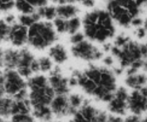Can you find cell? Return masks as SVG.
Listing matches in <instances>:
<instances>
[{"label":"cell","instance_id":"obj_10","mask_svg":"<svg viewBox=\"0 0 147 122\" xmlns=\"http://www.w3.org/2000/svg\"><path fill=\"white\" fill-rule=\"evenodd\" d=\"M20 49L8 48L4 51V54L0 59V69H17L20 60Z\"/></svg>","mask_w":147,"mask_h":122},{"label":"cell","instance_id":"obj_2","mask_svg":"<svg viewBox=\"0 0 147 122\" xmlns=\"http://www.w3.org/2000/svg\"><path fill=\"white\" fill-rule=\"evenodd\" d=\"M71 53L75 58L90 62L98 61L103 58V51L88 39L76 45H72Z\"/></svg>","mask_w":147,"mask_h":122},{"label":"cell","instance_id":"obj_16","mask_svg":"<svg viewBox=\"0 0 147 122\" xmlns=\"http://www.w3.org/2000/svg\"><path fill=\"white\" fill-rule=\"evenodd\" d=\"M70 108V117H73L80 109L84 104L86 99L80 94L77 93H72L67 95Z\"/></svg>","mask_w":147,"mask_h":122},{"label":"cell","instance_id":"obj_17","mask_svg":"<svg viewBox=\"0 0 147 122\" xmlns=\"http://www.w3.org/2000/svg\"><path fill=\"white\" fill-rule=\"evenodd\" d=\"M32 114L35 119L42 122H51L53 114L50 107H36L32 109Z\"/></svg>","mask_w":147,"mask_h":122},{"label":"cell","instance_id":"obj_38","mask_svg":"<svg viewBox=\"0 0 147 122\" xmlns=\"http://www.w3.org/2000/svg\"><path fill=\"white\" fill-rule=\"evenodd\" d=\"M135 34H136L138 39H144L147 35V31L143 27H142L136 29V31H135Z\"/></svg>","mask_w":147,"mask_h":122},{"label":"cell","instance_id":"obj_47","mask_svg":"<svg viewBox=\"0 0 147 122\" xmlns=\"http://www.w3.org/2000/svg\"><path fill=\"white\" fill-rule=\"evenodd\" d=\"M4 50L1 47H0V59H1V58H2L3 54H4Z\"/></svg>","mask_w":147,"mask_h":122},{"label":"cell","instance_id":"obj_31","mask_svg":"<svg viewBox=\"0 0 147 122\" xmlns=\"http://www.w3.org/2000/svg\"><path fill=\"white\" fill-rule=\"evenodd\" d=\"M15 7V1H0V12H8Z\"/></svg>","mask_w":147,"mask_h":122},{"label":"cell","instance_id":"obj_25","mask_svg":"<svg viewBox=\"0 0 147 122\" xmlns=\"http://www.w3.org/2000/svg\"><path fill=\"white\" fill-rule=\"evenodd\" d=\"M83 25L82 19L78 17L70 19L67 20V34L73 35L78 32L79 29Z\"/></svg>","mask_w":147,"mask_h":122},{"label":"cell","instance_id":"obj_27","mask_svg":"<svg viewBox=\"0 0 147 122\" xmlns=\"http://www.w3.org/2000/svg\"><path fill=\"white\" fill-rule=\"evenodd\" d=\"M39 66H40V72L50 73L54 68L53 61L49 57H41L38 59Z\"/></svg>","mask_w":147,"mask_h":122},{"label":"cell","instance_id":"obj_23","mask_svg":"<svg viewBox=\"0 0 147 122\" xmlns=\"http://www.w3.org/2000/svg\"><path fill=\"white\" fill-rule=\"evenodd\" d=\"M83 71L88 78L94 81L98 86L100 84L102 76V67H96L93 64H90Z\"/></svg>","mask_w":147,"mask_h":122},{"label":"cell","instance_id":"obj_7","mask_svg":"<svg viewBox=\"0 0 147 122\" xmlns=\"http://www.w3.org/2000/svg\"><path fill=\"white\" fill-rule=\"evenodd\" d=\"M129 110L132 114L141 116L147 111V97H144L139 90H134L129 94Z\"/></svg>","mask_w":147,"mask_h":122},{"label":"cell","instance_id":"obj_19","mask_svg":"<svg viewBox=\"0 0 147 122\" xmlns=\"http://www.w3.org/2000/svg\"><path fill=\"white\" fill-rule=\"evenodd\" d=\"M36 11L41 19H44L45 21H53L57 15V7L55 4L47 5L45 7L36 9Z\"/></svg>","mask_w":147,"mask_h":122},{"label":"cell","instance_id":"obj_40","mask_svg":"<svg viewBox=\"0 0 147 122\" xmlns=\"http://www.w3.org/2000/svg\"><path fill=\"white\" fill-rule=\"evenodd\" d=\"M144 60L142 59H139V60H136L134 62H133L131 64V65L129 67H131V68L134 69L136 70H139V69L142 68L144 65Z\"/></svg>","mask_w":147,"mask_h":122},{"label":"cell","instance_id":"obj_11","mask_svg":"<svg viewBox=\"0 0 147 122\" xmlns=\"http://www.w3.org/2000/svg\"><path fill=\"white\" fill-rule=\"evenodd\" d=\"M49 57L57 66L65 64L68 60V53L64 45L56 44L52 46L49 49Z\"/></svg>","mask_w":147,"mask_h":122},{"label":"cell","instance_id":"obj_5","mask_svg":"<svg viewBox=\"0 0 147 122\" xmlns=\"http://www.w3.org/2000/svg\"><path fill=\"white\" fill-rule=\"evenodd\" d=\"M106 10L109 11L113 21L123 28L131 26L133 17L127 9L120 3V1H109L106 4Z\"/></svg>","mask_w":147,"mask_h":122},{"label":"cell","instance_id":"obj_1","mask_svg":"<svg viewBox=\"0 0 147 122\" xmlns=\"http://www.w3.org/2000/svg\"><path fill=\"white\" fill-rule=\"evenodd\" d=\"M57 33L51 21H40L29 28L27 44L39 51L53 46L57 41Z\"/></svg>","mask_w":147,"mask_h":122},{"label":"cell","instance_id":"obj_33","mask_svg":"<svg viewBox=\"0 0 147 122\" xmlns=\"http://www.w3.org/2000/svg\"><path fill=\"white\" fill-rule=\"evenodd\" d=\"M102 61H103L105 67H107V68L112 67L114 64V59H113V56L111 55L106 56V57L102 59Z\"/></svg>","mask_w":147,"mask_h":122},{"label":"cell","instance_id":"obj_43","mask_svg":"<svg viewBox=\"0 0 147 122\" xmlns=\"http://www.w3.org/2000/svg\"><path fill=\"white\" fill-rule=\"evenodd\" d=\"M113 73H114V74L116 75V76L121 75V74H123V73L125 71V69H124L121 68V67H115V68H113Z\"/></svg>","mask_w":147,"mask_h":122},{"label":"cell","instance_id":"obj_21","mask_svg":"<svg viewBox=\"0 0 147 122\" xmlns=\"http://www.w3.org/2000/svg\"><path fill=\"white\" fill-rule=\"evenodd\" d=\"M120 3L129 11L130 14L133 18L139 17L141 13V9L144 1H120Z\"/></svg>","mask_w":147,"mask_h":122},{"label":"cell","instance_id":"obj_28","mask_svg":"<svg viewBox=\"0 0 147 122\" xmlns=\"http://www.w3.org/2000/svg\"><path fill=\"white\" fill-rule=\"evenodd\" d=\"M53 26L57 34H67V20L57 17L53 20Z\"/></svg>","mask_w":147,"mask_h":122},{"label":"cell","instance_id":"obj_13","mask_svg":"<svg viewBox=\"0 0 147 122\" xmlns=\"http://www.w3.org/2000/svg\"><path fill=\"white\" fill-rule=\"evenodd\" d=\"M75 2L76 1H70L67 4L56 5L57 17L67 20L78 17L80 9L75 4Z\"/></svg>","mask_w":147,"mask_h":122},{"label":"cell","instance_id":"obj_22","mask_svg":"<svg viewBox=\"0 0 147 122\" xmlns=\"http://www.w3.org/2000/svg\"><path fill=\"white\" fill-rule=\"evenodd\" d=\"M41 21V18L37 14V11H34L32 14H20L17 18V22L21 25L30 28V27L34 24L35 23Z\"/></svg>","mask_w":147,"mask_h":122},{"label":"cell","instance_id":"obj_6","mask_svg":"<svg viewBox=\"0 0 147 122\" xmlns=\"http://www.w3.org/2000/svg\"><path fill=\"white\" fill-rule=\"evenodd\" d=\"M48 77L49 84L54 90L56 95H68L70 87L68 78L62 74V70L59 66L54 67Z\"/></svg>","mask_w":147,"mask_h":122},{"label":"cell","instance_id":"obj_30","mask_svg":"<svg viewBox=\"0 0 147 122\" xmlns=\"http://www.w3.org/2000/svg\"><path fill=\"white\" fill-rule=\"evenodd\" d=\"M131 41V39L127 35L124 34H121L116 37L114 39V44L113 45L116 47L121 48L128 44Z\"/></svg>","mask_w":147,"mask_h":122},{"label":"cell","instance_id":"obj_37","mask_svg":"<svg viewBox=\"0 0 147 122\" xmlns=\"http://www.w3.org/2000/svg\"><path fill=\"white\" fill-rule=\"evenodd\" d=\"M142 119L141 116L131 114L123 119V122H142Z\"/></svg>","mask_w":147,"mask_h":122},{"label":"cell","instance_id":"obj_18","mask_svg":"<svg viewBox=\"0 0 147 122\" xmlns=\"http://www.w3.org/2000/svg\"><path fill=\"white\" fill-rule=\"evenodd\" d=\"M98 111V109L95 107L87 99H86L84 104H83V106L78 110L80 114L89 122H93Z\"/></svg>","mask_w":147,"mask_h":122},{"label":"cell","instance_id":"obj_29","mask_svg":"<svg viewBox=\"0 0 147 122\" xmlns=\"http://www.w3.org/2000/svg\"><path fill=\"white\" fill-rule=\"evenodd\" d=\"M35 120L32 114H17L11 117L9 122H35Z\"/></svg>","mask_w":147,"mask_h":122},{"label":"cell","instance_id":"obj_46","mask_svg":"<svg viewBox=\"0 0 147 122\" xmlns=\"http://www.w3.org/2000/svg\"><path fill=\"white\" fill-rule=\"evenodd\" d=\"M143 27L147 31V19L144 20V24H143Z\"/></svg>","mask_w":147,"mask_h":122},{"label":"cell","instance_id":"obj_26","mask_svg":"<svg viewBox=\"0 0 147 122\" xmlns=\"http://www.w3.org/2000/svg\"><path fill=\"white\" fill-rule=\"evenodd\" d=\"M11 27L4 21V19H0V43L7 42L9 41Z\"/></svg>","mask_w":147,"mask_h":122},{"label":"cell","instance_id":"obj_41","mask_svg":"<svg viewBox=\"0 0 147 122\" xmlns=\"http://www.w3.org/2000/svg\"><path fill=\"white\" fill-rule=\"evenodd\" d=\"M106 122H123V119L120 116L113 115V114H109V118Z\"/></svg>","mask_w":147,"mask_h":122},{"label":"cell","instance_id":"obj_14","mask_svg":"<svg viewBox=\"0 0 147 122\" xmlns=\"http://www.w3.org/2000/svg\"><path fill=\"white\" fill-rule=\"evenodd\" d=\"M124 83L128 87L134 90H139L147 85V77L144 74H136L127 75Z\"/></svg>","mask_w":147,"mask_h":122},{"label":"cell","instance_id":"obj_12","mask_svg":"<svg viewBox=\"0 0 147 122\" xmlns=\"http://www.w3.org/2000/svg\"><path fill=\"white\" fill-rule=\"evenodd\" d=\"M15 100L9 96H4L0 99V117L8 119L15 115Z\"/></svg>","mask_w":147,"mask_h":122},{"label":"cell","instance_id":"obj_44","mask_svg":"<svg viewBox=\"0 0 147 122\" xmlns=\"http://www.w3.org/2000/svg\"><path fill=\"white\" fill-rule=\"evenodd\" d=\"M112 47H113V45L111 44H110V43H104V44H103V48H102L103 50L102 51H105V52H109V51H111Z\"/></svg>","mask_w":147,"mask_h":122},{"label":"cell","instance_id":"obj_36","mask_svg":"<svg viewBox=\"0 0 147 122\" xmlns=\"http://www.w3.org/2000/svg\"><path fill=\"white\" fill-rule=\"evenodd\" d=\"M4 20L7 24L11 26L13 24H15L16 22H17V19H16L15 16L12 14H7L5 17H4Z\"/></svg>","mask_w":147,"mask_h":122},{"label":"cell","instance_id":"obj_39","mask_svg":"<svg viewBox=\"0 0 147 122\" xmlns=\"http://www.w3.org/2000/svg\"><path fill=\"white\" fill-rule=\"evenodd\" d=\"M143 24H144V19L139 17L133 18V19H132L131 21V26L136 27V29L143 27Z\"/></svg>","mask_w":147,"mask_h":122},{"label":"cell","instance_id":"obj_8","mask_svg":"<svg viewBox=\"0 0 147 122\" xmlns=\"http://www.w3.org/2000/svg\"><path fill=\"white\" fill-rule=\"evenodd\" d=\"M29 29L18 22L11 25L9 35V42L15 47H23L28 42Z\"/></svg>","mask_w":147,"mask_h":122},{"label":"cell","instance_id":"obj_32","mask_svg":"<svg viewBox=\"0 0 147 122\" xmlns=\"http://www.w3.org/2000/svg\"><path fill=\"white\" fill-rule=\"evenodd\" d=\"M84 40H86V37H85L83 32H80V31L73 34V35H70V42L71 43L72 45L79 44Z\"/></svg>","mask_w":147,"mask_h":122},{"label":"cell","instance_id":"obj_9","mask_svg":"<svg viewBox=\"0 0 147 122\" xmlns=\"http://www.w3.org/2000/svg\"><path fill=\"white\" fill-rule=\"evenodd\" d=\"M50 109L57 118L70 117V108L67 95H55L50 103Z\"/></svg>","mask_w":147,"mask_h":122},{"label":"cell","instance_id":"obj_34","mask_svg":"<svg viewBox=\"0 0 147 122\" xmlns=\"http://www.w3.org/2000/svg\"><path fill=\"white\" fill-rule=\"evenodd\" d=\"M5 88H4V76L3 71L0 70V99L5 96Z\"/></svg>","mask_w":147,"mask_h":122},{"label":"cell","instance_id":"obj_4","mask_svg":"<svg viewBox=\"0 0 147 122\" xmlns=\"http://www.w3.org/2000/svg\"><path fill=\"white\" fill-rule=\"evenodd\" d=\"M129 93L126 87H120L116 89L113 99L108 103V110L111 114L116 116L126 115L129 110L128 101Z\"/></svg>","mask_w":147,"mask_h":122},{"label":"cell","instance_id":"obj_35","mask_svg":"<svg viewBox=\"0 0 147 122\" xmlns=\"http://www.w3.org/2000/svg\"><path fill=\"white\" fill-rule=\"evenodd\" d=\"M30 3L32 4V7L35 9L41 8V7H45L48 5V2L44 0H36V1H30Z\"/></svg>","mask_w":147,"mask_h":122},{"label":"cell","instance_id":"obj_50","mask_svg":"<svg viewBox=\"0 0 147 122\" xmlns=\"http://www.w3.org/2000/svg\"><path fill=\"white\" fill-rule=\"evenodd\" d=\"M146 86H147V85H146Z\"/></svg>","mask_w":147,"mask_h":122},{"label":"cell","instance_id":"obj_15","mask_svg":"<svg viewBox=\"0 0 147 122\" xmlns=\"http://www.w3.org/2000/svg\"><path fill=\"white\" fill-rule=\"evenodd\" d=\"M20 60L17 69H30L33 61L36 59L34 56L28 49L22 48L20 49ZM32 70V69H31Z\"/></svg>","mask_w":147,"mask_h":122},{"label":"cell","instance_id":"obj_3","mask_svg":"<svg viewBox=\"0 0 147 122\" xmlns=\"http://www.w3.org/2000/svg\"><path fill=\"white\" fill-rule=\"evenodd\" d=\"M4 76V88L7 96L13 97L20 91L27 89V80L15 69L3 70Z\"/></svg>","mask_w":147,"mask_h":122},{"label":"cell","instance_id":"obj_24","mask_svg":"<svg viewBox=\"0 0 147 122\" xmlns=\"http://www.w3.org/2000/svg\"><path fill=\"white\" fill-rule=\"evenodd\" d=\"M15 8L21 13V14H32L36 10V9L32 6L30 1H15Z\"/></svg>","mask_w":147,"mask_h":122},{"label":"cell","instance_id":"obj_20","mask_svg":"<svg viewBox=\"0 0 147 122\" xmlns=\"http://www.w3.org/2000/svg\"><path fill=\"white\" fill-rule=\"evenodd\" d=\"M27 89L45 87L49 85L48 78L43 74H34L27 80Z\"/></svg>","mask_w":147,"mask_h":122},{"label":"cell","instance_id":"obj_48","mask_svg":"<svg viewBox=\"0 0 147 122\" xmlns=\"http://www.w3.org/2000/svg\"><path fill=\"white\" fill-rule=\"evenodd\" d=\"M142 122H147V114L146 116H145L144 117L143 119H142Z\"/></svg>","mask_w":147,"mask_h":122},{"label":"cell","instance_id":"obj_49","mask_svg":"<svg viewBox=\"0 0 147 122\" xmlns=\"http://www.w3.org/2000/svg\"><path fill=\"white\" fill-rule=\"evenodd\" d=\"M144 4H145V6H146V8H147V1H144Z\"/></svg>","mask_w":147,"mask_h":122},{"label":"cell","instance_id":"obj_45","mask_svg":"<svg viewBox=\"0 0 147 122\" xmlns=\"http://www.w3.org/2000/svg\"><path fill=\"white\" fill-rule=\"evenodd\" d=\"M142 68L144 69V70L145 71L147 72V60H144V65Z\"/></svg>","mask_w":147,"mask_h":122},{"label":"cell","instance_id":"obj_42","mask_svg":"<svg viewBox=\"0 0 147 122\" xmlns=\"http://www.w3.org/2000/svg\"><path fill=\"white\" fill-rule=\"evenodd\" d=\"M80 4L85 7H87V8H92V7H94L95 2L94 1H90V0H88V1H83L80 2Z\"/></svg>","mask_w":147,"mask_h":122}]
</instances>
